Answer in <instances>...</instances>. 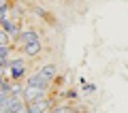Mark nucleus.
Returning <instances> with one entry per match:
<instances>
[{"mask_svg":"<svg viewBox=\"0 0 128 113\" xmlns=\"http://www.w3.org/2000/svg\"><path fill=\"white\" fill-rule=\"evenodd\" d=\"M47 109H49V100H38V102L28 104V111L26 113H45Z\"/></svg>","mask_w":128,"mask_h":113,"instance_id":"7ed1b4c3","label":"nucleus"},{"mask_svg":"<svg viewBox=\"0 0 128 113\" xmlns=\"http://www.w3.org/2000/svg\"><path fill=\"white\" fill-rule=\"evenodd\" d=\"M38 72H41V77L45 79V81H51V79L56 77V66L54 64H43V68Z\"/></svg>","mask_w":128,"mask_h":113,"instance_id":"423d86ee","label":"nucleus"},{"mask_svg":"<svg viewBox=\"0 0 128 113\" xmlns=\"http://www.w3.org/2000/svg\"><path fill=\"white\" fill-rule=\"evenodd\" d=\"M6 68L11 70V79L17 81V79L24 75V70H26V62H24V60H13V62H9Z\"/></svg>","mask_w":128,"mask_h":113,"instance_id":"f03ea898","label":"nucleus"},{"mask_svg":"<svg viewBox=\"0 0 128 113\" xmlns=\"http://www.w3.org/2000/svg\"><path fill=\"white\" fill-rule=\"evenodd\" d=\"M24 100L28 104L38 102V100H47V90L43 88H34V86H26L24 88Z\"/></svg>","mask_w":128,"mask_h":113,"instance_id":"f257e3e1","label":"nucleus"},{"mask_svg":"<svg viewBox=\"0 0 128 113\" xmlns=\"http://www.w3.org/2000/svg\"><path fill=\"white\" fill-rule=\"evenodd\" d=\"M0 45H6V34L0 30Z\"/></svg>","mask_w":128,"mask_h":113,"instance_id":"9d476101","label":"nucleus"},{"mask_svg":"<svg viewBox=\"0 0 128 113\" xmlns=\"http://www.w3.org/2000/svg\"><path fill=\"white\" fill-rule=\"evenodd\" d=\"M19 41H22L24 45H30V43L38 41V34L34 30H24V32H19Z\"/></svg>","mask_w":128,"mask_h":113,"instance_id":"39448f33","label":"nucleus"},{"mask_svg":"<svg viewBox=\"0 0 128 113\" xmlns=\"http://www.w3.org/2000/svg\"><path fill=\"white\" fill-rule=\"evenodd\" d=\"M2 70H4V66H2V64H0V77H2Z\"/></svg>","mask_w":128,"mask_h":113,"instance_id":"9b49d317","label":"nucleus"},{"mask_svg":"<svg viewBox=\"0 0 128 113\" xmlns=\"http://www.w3.org/2000/svg\"><path fill=\"white\" fill-rule=\"evenodd\" d=\"M24 51H26V56H38L41 54V43L34 41L30 45H24Z\"/></svg>","mask_w":128,"mask_h":113,"instance_id":"6e6552de","label":"nucleus"},{"mask_svg":"<svg viewBox=\"0 0 128 113\" xmlns=\"http://www.w3.org/2000/svg\"><path fill=\"white\" fill-rule=\"evenodd\" d=\"M51 113H73V109L70 107H58V109H54Z\"/></svg>","mask_w":128,"mask_h":113,"instance_id":"1a4fd4ad","label":"nucleus"},{"mask_svg":"<svg viewBox=\"0 0 128 113\" xmlns=\"http://www.w3.org/2000/svg\"><path fill=\"white\" fill-rule=\"evenodd\" d=\"M0 113H6V111H0Z\"/></svg>","mask_w":128,"mask_h":113,"instance_id":"ddd939ff","label":"nucleus"},{"mask_svg":"<svg viewBox=\"0 0 128 113\" xmlns=\"http://www.w3.org/2000/svg\"><path fill=\"white\" fill-rule=\"evenodd\" d=\"M0 26H4V28H6V32H9L11 36H17V38H19V34H17V26H15V24L11 22L9 17H4V19H0Z\"/></svg>","mask_w":128,"mask_h":113,"instance_id":"0eeeda50","label":"nucleus"},{"mask_svg":"<svg viewBox=\"0 0 128 113\" xmlns=\"http://www.w3.org/2000/svg\"><path fill=\"white\" fill-rule=\"evenodd\" d=\"M0 92H2V90H0Z\"/></svg>","mask_w":128,"mask_h":113,"instance_id":"4468645a","label":"nucleus"},{"mask_svg":"<svg viewBox=\"0 0 128 113\" xmlns=\"http://www.w3.org/2000/svg\"><path fill=\"white\" fill-rule=\"evenodd\" d=\"M26 86H34V88H43V90H47V86H49V81H45V79L41 77V72H34L30 79H28Z\"/></svg>","mask_w":128,"mask_h":113,"instance_id":"20e7f679","label":"nucleus"},{"mask_svg":"<svg viewBox=\"0 0 128 113\" xmlns=\"http://www.w3.org/2000/svg\"><path fill=\"white\" fill-rule=\"evenodd\" d=\"M2 4H6V2H4V0H0V6H2Z\"/></svg>","mask_w":128,"mask_h":113,"instance_id":"f8f14e48","label":"nucleus"}]
</instances>
